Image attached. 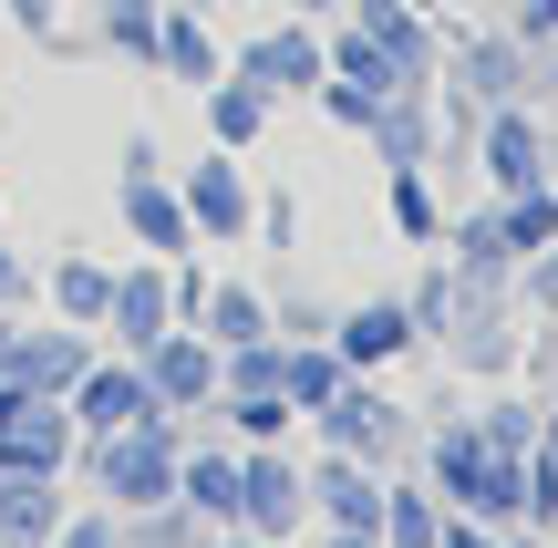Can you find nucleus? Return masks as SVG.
Returning <instances> with one entry per match:
<instances>
[{"label": "nucleus", "instance_id": "4", "mask_svg": "<svg viewBox=\"0 0 558 548\" xmlns=\"http://www.w3.org/2000/svg\"><path fill=\"white\" fill-rule=\"evenodd\" d=\"M311 435L331 455H362V466H403V455H414V414H403L373 373H341V393L311 414Z\"/></svg>", "mask_w": 558, "mask_h": 548}, {"label": "nucleus", "instance_id": "38", "mask_svg": "<svg viewBox=\"0 0 558 548\" xmlns=\"http://www.w3.org/2000/svg\"><path fill=\"white\" fill-rule=\"evenodd\" d=\"M527 301L558 310V248H538V259H527Z\"/></svg>", "mask_w": 558, "mask_h": 548}, {"label": "nucleus", "instance_id": "33", "mask_svg": "<svg viewBox=\"0 0 558 548\" xmlns=\"http://www.w3.org/2000/svg\"><path fill=\"white\" fill-rule=\"evenodd\" d=\"M476 435H486V446H507V455H527V446H538V404H518V393H497V404L476 414Z\"/></svg>", "mask_w": 558, "mask_h": 548}, {"label": "nucleus", "instance_id": "9", "mask_svg": "<svg viewBox=\"0 0 558 548\" xmlns=\"http://www.w3.org/2000/svg\"><path fill=\"white\" fill-rule=\"evenodd\" d=\"M177 331V259H156V248H135V259H114V301H104V352H145Z\"/></svg>", "mask_w": 558, "mask_h": 548}, {"label": "nucleus", "instance_id": "20", "mask_svg": "<svg viewBox=\"0 0 558 548\" xmlns=\"http://www.w3.org/2000/svg\"><path fill=\"white\" fill-rule=\"evenodd\" d=\"M186 331H207L218 352H239V342H269V331H279V301H269L259 280H207V310H197Z\"/></svg>", "mask_w": 558, "mask_h": 548}, {"label": "nucleus", "instance_id": "2", "mask_svg": "<svg viewBox=\"0 0 558 548\" xmlns=\"http://www.w3.org/2000/svg\"><path fill=\"white\" fill-rule=\"evenodd\" d=\"M424 487H435L456 517L518 528V508H527V455L486 446V435H476V414H456V425H435V435H424Z\"/></svg>", "mask_w": 558, "mask_h": 548}, {"label": "nucleus", "instance_id": "39", "mask_svg": "<svg viewBox=\"0 0 558 548\" xmlns=\"http://www.w3.org/2000/svg\"><path fill=\"white\" fill-rule=\"evenodd\" d=\"M311 548H383V538H362V528H311Z\"/></svg>", "mask_w": 558, "mask_h": 548}, {"label": "nucleus", "instance_id": "25", "mask_svg": "<svg viewBox=\"0 0 558 548\" xmlns=\"http://www.w3.org/2000/svg\"><path fill=\"white\" fill-rule=\"evenodd\" d=\"M383 207H393L403 248H445V207H435V186H424V166H383Z\"/></svg>", "mask_w": 558, "mask_h": 548}, {"label": "nucleus", "instance_id": "16", "mask_svg": "<svg viewBox=\"0 0 558 548\" xmlns=\"http://www.w3.org/2000/svg\"><path fill=\"white\" fill-rule=\"evenodd\" d=\"M341 21L373 32L403 62V83H435V11H414V0H341Z\"/></svg>", "mask_w": 558, "mask_h": 548}, {"label": "nucleus", "instance_id": "32", "mask_svg": "<svg viewBox=\"0 0 558 548\" xmlns=\"http://www.w3.org/2000/svg\"><path fill=\"white\" fill-rule=\"evenodd\" d=\"M320 114H331L341 124V135H373V114H383V94H373V83H341V73H320Z\"/></svg>", "mask_w": 558, "mask_h": 548}, {"label": "nucleus", "instance_id": "7", "mask_svg": "<svg viewBox=\"0 0 558 548\" xmlns=\"http://www.w3.org/2000/svg\"><path fill=\"white\" fill-rule=\"evenodd\" d=\"M239 528L269 538V548L311 538V487H300L290 446H239Z\"/></svg>", "mask_w": 558, "mask_h": 548}, {"label": "nucleus", "instance_id": "11", "mask_svg": "<svg viewBox=\"0 0 558 548\" xmlns=\"http://www.w3.org/2000/svg\"><path fill=\"white\" fill-rule=\"evenodd\" d=\"M300 487H311V528H383V466H362V455H331L320 446L311 466H300Z\"/></svg>", "mask_w": 558, "mask_h": 548}, {"label": "nucleus", "instance_id": "44", "mask_svg": "<svg viewBox=\"0 0 558 548\" xmlns=\"http://www.w3.org/2000/svg\"><path fill=\"white\" fill-rule=\"evenodd\" d=\"M507 11H518V0H507Z\"/></svg>", "mask_w": 558, "mask_h": 548}, {"label": "nucleus", "instance_id": "21", "mask_svg": "<svg viewBox=\"0 0 558 548\" xmlns=\"http://www.w3.org/2000/svg\"><path fill=\"white\" fill-rule=\"evenodd\" d=\"M156 21H166V0H83V41H94L104 62H156Z\"/></svg>", "mask_w": 558, "mask_h": 548}, {"label": "nucleus", "instance_id": "34", "mask_svg": "<svg viewBox=\"0 0 558 548\" xmlns=\"http://www.w3.org/2000/svg\"><path fill=\"white\" fill-rule=\"evenodd\" d=\"M52 548H124V517L94 508V497H73V517L52 528Z\"/></svg>", "mask_w": 558, "mask_h": 548}, {"label": "nucleus", "instance_id": "24", "mask_svg": "<svg viewBox=\"0 0 558 548\" xmlns=\"http://www.w3.org/2000/svg\"><path fill=\"white\" fill-rule=\"evenodd\" d=\"M207 414H218V435H228V446H290V425H300V414H290V393H218Z\"/></svg>", "mask_w": 558, "mask_h": 548}, {"label": "nucleus", "instance_id": "10", "mask_svg": "<svg viewBox=\"0 0 558 548\" xmlns=\"http://www.w3.org/2000/svg\"><path fill=\"white\" fill-rule=\"evenodd\" d=\"M135 363H145V393H156L166 414H207V404H218V342H207V331L177 321L166 342H145Z\"/></svg>", "mask_w": 558, "mask_h": 548}, {"label": "nucleus", "instance_id": "18", "mask_svg": "<svg viewBox=\"0 0 558 548\" xmlns=\"http://www.w3.org/2000/svg\"><path fill=\"white\" fill-rule=\"evenodd\" d=\"M73 517V476H0V548H52Z\"/></svg>", "mask_w": 558, "mask_h": 548}, {"label": "nucleus", "instance_id": "37", "mask_svg": "<svg viewBox=\"0 0 558 548\" xmlns=\"http://www.w3.org/2000/svg\"><path fill=\"white\" fill-rule=\"evenodd\" d=\"M507 21H518V41H558V0H518Z\"/></svg>", "mask_w": 558, "mask_h": 548}, {"label": "nucleus", "instance_id": "17", "mask_svg": "<svg viewBox=\"0 0 558 548\" xmlns=\"http://www.w3.org/2000/svg\"><path fill=\"white\" fill-rule=\"evenodd\" d=\"M486 186L497 197H518V186H548V145H538V124H527V103H486Z\"/></svg>", "mask_w": 558, "mask_h": 548}, {"label": "nucleus", "instance_id": "30", "mask_svg": "<svg viewBox=\"0 0 558 548\" xmlns=\"http://www.w3.org/2000/svg\"><path fill=\"white\" fill-rule=\"evenodd\" d=\"M218 528H207L197 508H177V497H156V508H135L124 517V548H207Z\"/></svg>", "mask_w": 558, "mask_h": 548}, {"label": "nucleus", "instance_id": "36", "mask_svg": "<svg viewBox=\"0 0 558 548\" xmlns=\"http://www.w3.org/2000/svg\"><path fill=\"white\" fill-rule=\"evenodd\" d=\"M259 239L269 248H300V197H259Z\"/></svg>", "mask_w": 558, "mask_h": 548}, {"label": "nucleus", "instance_id": "35", "mask_svg": "<svg viewBox=\"0 0 558 548\" xmlns=\"http://www.w3.org/2000/svg\"><path fill=\"white\" fill-rule=\"evenodd\" d=\"M32 301H41V269L21 259L11 239H0V310H32Z\"/></svg>", "mask_w": 558, "mask_h": 548}, {"label": "nucleus", "instance_id": "42", "mask_svg": "<svg viewBox=\"0 0 558 548\" xmlns=\"http://www.w3.org/2000/svg\"><path fill=\"white\" fill-rule=\"evenodd\" d=\"M414 11H445V0H414Z\"/></svg>", "mask_w": 558, "mask_h": 548}, {"label": "nucleus", "instance_id": "5", "mask_svg": "<svg viewBox=\"0 0 558 548\" xmlns=\"http://www.w3.org/2000/svg\"><path fill=\"white\" fill-rule=\"evenodd\" d=\"M228 73H248L269 103H311V94H320V73H331V41H320V21L279 11V21H259V32L228 52Z\"/></svg>", "mask_w": 558, "mask_h": 548}, {"label": "nucleus", "instance_id": "19", "mask_svg": "<svg viewBox=\"0 0 558 548\" xmlns=\"http://www.w3.org/2000/svg\"><path fill=\"white\" fill-rule=\"evenodd\" d=\"M41 301H52V321L104 331V301H114V259H94V248H62V259H41Z\"/></svg>", "mask_w": 558, "mask_h": 548}, {"label": "nucleus", "instance_id": "15", "mask_svg": "<svg viewBox=\"0 0 558 548\" xmlns=\"http://www.w3.org/2000/svg\"><path fill=\"white\" fill-rule=\"evenodd\" d=\"M177 508H197L207 528H239V446H228V435H186V455H177Z\"/></svg>", "mask_w": 558, "mask_h": 548}, {"label": "nucleus", "instance_id": "6", "mask_svg": "<svg viewBox=\"0 0 558 548\" xmlns=\"http://www.w3.org/2000/svg\"><path fill=\"white\" fill-rule=\"evenodd\" d=\"M177 197H186V218H197V248H248L259 186H248V166L228 156V145H197V156L177 166Z\"/></svg>", "mask_w": 558, "mask_h": 548}, {"label": "nucleus", "instance_id": "8", "mask_svg": "<svg viewBox=\"0 0 558 548\" xmlns=\"http://www.w3.org/2000/svg\"><path fill=\"white\" fill-rule=\"evenodd\" d=\"M73 404L62 393H0V476H73Z\"/></svg>", "mask_w": 558, "mask_h": 548}, {"label": "nucleus", "instance_id": "31", "mask_svg": "<svg viewBox=\"0 0 558 548\" xmlns=\"http://www.w3.org/2000/svg\"><path fill=\"white\" fill-rule=\"evenodd\" d=\"M0 21H11L21 41H41V52H94V41L73 32V11H62V0H0Z\"/></svg>", "mask_w": 558, "mask_h": 548}, {"label": "nucleus", "instance_id": "43", "mask_svg": "<svg viewBox=\"0 0 558 548\" xmlns=\"http://www.w3.org/2000/svg\"><path fill=\"white\" fill-rule=\"evenodd\" d=\"M0 218H11V197H0Z\"/></svg>", "mask_w": 558, "mask_h": 548}, {"label": "nucleus", "instance_id": "41", "mask_svg": "<svg viewBox=\"0 0 558 548\" xmlns=\"http://www.w3.org/2000/svg\"><path fill=\"white\" fill-rule=\"evenodd\" d=\"M207 548H269V538H248V528H218V538H207Z\"/></svg>", "mask_w": 558, "mask_h": 548}, {"label": "nucleus", "instance_id": "13", "mask_svg": "<svg viewBox=\"0 0 558 548\" xmlns=\"http://www.w3.org/2000/svg\"><path fill=\"white\" fill-rule=\"evenodd\" d=\"M156 83H186V94H207V83L228 73V41L207 32V11L197 0H166V21H156V62H145Z\"/></svg>", "mask_w": 558, "mask_h": 548}, {"label": "nucleus", "instance_id": "28", "mask_svg": "<svg viewBox=\"0 0 558 548\" xmlns=\"http://www.w3.org/2000/svg\"><path fill=\"white\" fill-rule=\"evenodd\" d=\"M320 41H331V73H341V83H373V94H414V83H403V62L383 52L373 32H352V21H331Z\"/></svg>", "mask_w": 558, "mask_h": 548}, {"label": "nucleus", "instance_id": "14", "mask_svg": "<svg viewBox=\"0 0 558 548\" xmlns=\"http://www.w3.org/2000/svg\"><path fill=\"white\" fill-rule=\"evenodd\" d=\"M424 342V321H414V301H352L331 321V352L352 373H383V363H403V352Z\"/></svg>", "mask_w": 558, "mask_h": 548}, {"label": "nucleus", "instance_id": "12", "mask_svg": "<svg viewBox=\"0 0 558 548\" xmlns=\"http://www.w3.org/2000/svg\"><path fill=\"white\" fill-rule=\"evenodd\" d=\"M62 404H73L83 435H114V425H135V414H156V393H145V363H135V352H94L83 383L62 393Z\"/></svg>", "mask_w": 558, "mask_h": 548}, {"label": "nucleus", "instance_id": "29", "mask_svg": "<svg viewBox=\"0 0 558 548\" xmlns=\"http://www.w3.org/2000/svg\"><path fill=\"white\" fill-rule=\"evenodd\" d=\"M456 73L476 83L486 103H518V94H527V41H518V32H507V41H465Z\"/></svg>", "mask_w": 558, "mask_h": 548}, {"label": "nucleus", "instance_id": "3", "mask_svg": "<svg viewBox=\"0 0 558 548\" xmlns=\"http://www.w3.org/2000/svg\"><path fill=\"white\" fill-rule=\"evenodd\" d=\"M114 218H124V239L156 248V259H197V218H186L156 135H124V156H114Z\"/></svg>", "mask_w": 558, "mask_h": 548}, {"label": "nucleus", "instance_id": "22", "mask_svg": "<svg viewBox=\"0 0 558 548\" xmlns=\"http://www.w3.org/2000/svg\"><path fill=\"white\" fill-rule=\"evenodd\" d=\"M341 373H352V363L331 352V331H300V342H279V393H290L300 425H311V414L341 393Z\"/></svg>", "mask_w": 558, "mask_h": 548}, {"label": "nucleus", "instance_id": "1", "mask_svg": "<svg viewBox=\"0 0 558 548\" xmlns=\"http://www.w3.org/2000/svg\"><path fill=\"white\" fill-rule=\"evenodd\" d=\"M177 455H186V414L156 404V414H135V425H114V435H83L73 476H83L94 508L135 517V508H156V497H177Z\"/></svg>", "mask_w": 558, "mask_h": 548}, {"label": "nucleus", "instance_id": "27", "mask_svg": "<svg viewBox=\"0 0 558 548\" xmlns=\"http://www.w3.org/2000/svg\"><path fill=\"white\" fill-rule=\"evenodd\" d=\"M383 548H435L445 538V497L435 487H393V476H383V528H373Z\"/></svg>", "mask_w": 558, "mask_h": 548}, {"label": "nucleus", "instance_id": "40", "mask_svg": "<svg viewBox=\"0 0 558 548\" xmlns=\"http://www.w3.org/2000/svg\"><path fill=\"white\" fill-rule=\"evenodd\" d=\"M279 11H300V21H331V11H341V0H279Z\"/></svg>", "mask_w": 558, "mask_h": 548}, {"label": "nucleus", "instance_id": "26", "mask_svg": "<svg viewBox=\"0 0 558 548\" xmlns=\"http://www.w3.org/2000/svg\"><path fill=\"white\" fill-rule=\"evenodd\" d=\"M373 145H383V166H424V156H435V114H424V83H414V94H383Z\"/></svg>", "mask_w": 558, "mask_h": 548}, {"label": "nucleus", "instance_id": "23", "mask_svg": "<svg viewBox=\"0 0 558 548\" xmlns=\"http://www.w3.org/2000/svg\"><path fill=\"white\" fill-rule=\"evenodd\" d=\"M207 145H228V156H248V145H259L269 135V114H279V103L259 94V83H248V73H218V83H207Z\"/></svg>", "mask_w": 558, "mask_h": 548}]
</instances>
